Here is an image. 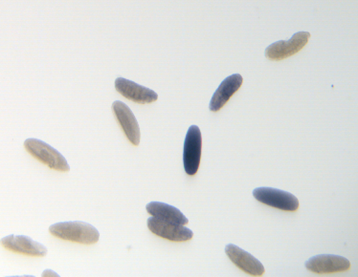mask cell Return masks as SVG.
Here are the masks:
<instances>
[{
	"mask_svg": "<svg viewBox=\"0 0 358 277\" xmlns=\"http://www.w3.org/2000/svg\"><path fill=\"white\" fill-rule=\"evenodd\" d=\"M49 232L59 239L83 245L96 244L100 239L98 230L82 221L57 223L49 227Z\"/></svg>",
	"mask_w": 358,
	"mask_h": 277,
	"instance_id": "1",
	"label": "cell"
},
{
	"mask_svg": "<svg viewBox=\"0 0 358 277\" xmlns=\"http://www.w3.org/2000/svg\"><path fill=\"white\" fill-rule=\"evenodd\" d=\"M25 149L43 164L48 165L52 170L61 172H69L70 167L64 155L45 142L30 138L24 142Z\"/></svg>",
	"mask_w": 358,
	"mask_h": 277,
	"instance_id": "2",
	"label": "cell"
},
{
	"mask_svg": "<svg viewBox=\"0 0 358 277\" xmlns=\"http://www.w3.org/2000/svg\"><path fill=\"white\" fill-rule=\"evenodd\" d=\"M202 149L201 131L198 126H192L186 134L183 149V165L187 174L196 175L201 165Z\"/></svg>",
	"mask_w": 358,
	"mask_h": 277,
	"instance_id": "3",
	"label": "cell"
},
{
	"mask_svg": "<svg viewBox=\"0 0 358 277\" xmlns=\"http://www.w3.org/2000/svg\"><path fill=\"white\" fill-rule=\"evenodd\" d=\"M253 196L257 201L281 211H296L300 207L299 200L293 194L278 188H255Z\"/></svg>",
	"mask_w": 358,
	"mask_h": 277,
	"instance_id": "4",
	"label": "cell"
},
{
	"mask_svg": "<svg viewBox=\"0 0 358 277\" xmlns=\"http://www.w3.org/2000/svg\"><path fill=\"white\" fill-rule=\"evenodd\" d=\"M310 38V33L308 32H298L289 40L277 41L266 48V59L280 61L289 58L302 50L307 45Z\"/></svg>",
	"mask_w": 358,
	"mask_h": 277,
	"instance_id": "5",
	"label": "cell"
},
{
	"mask_svg": "<svg viewBox=\"0 0 358 277\" xmlns=\"http://www.w3.org/2000/svg\"><path fill=\"white\" fill-rule=\"evenodd\" d=\"M148 227L152 234L173 242H185L194 237V232L183 225L162 221L155 217L148 219Z\"/></svg>",
	"mask_w": 358,
	"mask_h": 277,
	"instance_id": "6",
	"label": "cell"
},
{
	"mask_svg": "<svg viewBox=\"0 0 358 277\" xmlns=\"http://www.w3.org/2000/svg\"><path fill=\"white\" fill-rule=\"evenodd\" d=\"M0 244L10 252L33 257H44L48 253L43 244L25 235H8L0 240Z\"/></svg>",
	"mask_w": 358,
	"mask_h": 277,
	"instance_id": "7",
	"label": "cell"
},
{
	"mask_svg": "<svg viewBox=\"0 0 358 277\" xmlns=\"http://www.w3.org/2000/svg\"><path fill=\"white\" fill-rule=\"evenodd\" d=\"M306 268L317 274H336L350 270L351 262L343 256L321 255L308 259Z\"/></svg>",
	"mask_w": 358,
	"mask_h": 277,
	"instance_id": "8",
	"label": "cell"
},
{
	"mask_svg": "<svg viewBox=\"0 0 358 277\" xmlns=\"http://www.w3.org/2000/svg\"><path fill=\"white\" fill-rule=\"evenodd\" d=\"M113 110L127 138L134 146H138L141 139V132H140L138 121L131 108L126 103L116 100L113 103Z\"/></svg>",
	"mask_w": 358,
	"mask_h": 277,
	"instance_id": "9",
	"label": "cell"
},
{
	"mask_svg": "<svg viewBox=\"0 0 358 277\" xmlns=\"http://www.w3.org/2000/svg\"><path fill=\"white\" fill-rule=\"evenodd\" d=\"M115 88L117 92L120 93L126 99L139 103V105L155 103L158 100V95L154 90L142 87V85L124 79V77L116 79Z\"/></svg>",
	"mask_w": 358,
	"mask_h": 277,
	"instance_id": "10",
	"label": "cell"
},
{
	"mask_svg": "<svg viewBox=\"0 0 358 277\" xmlns=\"http://www.w3.org/2000/svg\"><path fill=\"white\" fill-rule=\"evenodd\" d=\"M225 253L238 269L252 276H262L264 274V267L258 259L245 252L238 246L228 244L225 247Z\"/></svg>",
	"mask_w": 358,
	"mask_h": 277,
	"instance_id": "11",
	"label": "cell"
},
{
	"mask_svg": "<svg viewBox=\"0 0 358 277\" xmlns=\"http://www.w3.org/2000/svg\"><path fill=\"white\" fill-rule=\"evenodd\" d=\"M243 79L240 74L231 75L220 84L217 91L213 95L210 102L209 110L212 112H217L227 105L230 98L240 89Z\"/></svg>",
	"mask_w": 358,
	"mask_h": 277,
	"instance_id": "12",
	"label": "cell"
},
{
	"mask_svg": "<svg viewBox=\"0 0 358 277\" xmlns=\"http://www.w3.org/2000/svg\"><path fill=\"white\" fill-rule=\"evenodd\" d=\"M146 209L150 216L162 221L176 223L183 226L189 223L188 218L182 212L171 204L161 202H150L147 204Z\"/></svg>",
	"mask_w": 358,
	"mask_h": 277,
	"instance_id": "13",
	"label": "cell"
},
{
	"mask_svg": "<svg viewBox=\"0 0 358 277\" xmlns=\"http://www.w3.org/2000/svg\"><path fill=\"white\" fill-rule=\"evenodd\" d=\"M43 276H59V274L54 273V271H52L50 270H48V271H43Z\"/></svg>",
	"mask_w": 358,
	"mask_h": 277,
	"instance_id": "14",
	"label": "cell"
}]
</instances>
